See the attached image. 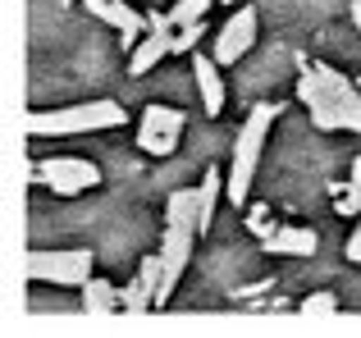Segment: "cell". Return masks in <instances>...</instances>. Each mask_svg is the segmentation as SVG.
Here are the masks:
<instances>
[{
	"mask_svg": "<svg viewBox=\"0 0 361 338\" xmlns=\"http://www.w3.org/2000/svg\"><path fill=\"white\" fill-rule=\"evenodd\" d=\"M298 101L307 106L311 124L325 133H361V87L329 64H307L298 73Z\"/></svg>",
	"mask_w": 361,
	"mask_h": 338,
	"instance_id": "cell-1",
	"label": "cell"
},
{
	"mask_svg": "<svg viewBox=\"0 0 361 338\" xmlns=\"http://www.w3.org/2000/svg\"><path fill=\"white\" fill-rule=\"evenodd\" d=\"M274 119H279V106H256L252 115H247L238 142H233V161L224 169V201H229L233 211H243V206L252 201V178H256V165H261V151L270 146Z\"/></svg>",
	"mask_w": 361,
	"mask_h": 338,
	"instance_id": "cell-3",
	"label": "cell"
},
{
	"mask_svg": "<svg viewBox=\"0 0 361 338\" xmlns=\"http://www.w3.org/2000/svg\"><path fill=\"white\" fill-rule=\"evenodd\" d=\"M261 247H265V256H311L320 247V238L307 224H274L261 238Z\"/></svg>",
	"mask_w": 361,
	"mask_h": 338,
	"instance_id": "cell-12",
	"label": "cell"
},
{
	"mask_svg": "<svg viewBox=\"0 0 361 338\" xmlns=\"http://www.w3.org/2000/svg\"><path fill=\"white\" fill-rule=\"evenodd\" d=\"M197 42H202V23H192V27H178V32H174V55H188V51H197Z\"/></svg>",
	"mask_w": 361,
	"mask_h": 338,
	"instance_id": "cell-18",
	"label": "cell"
},
{
	"mask_svg": "<svg viewBox=\"0 0 361 338\" xmlns=\"http://www.w3.org/2000/svg\"><path fill=\"white\" fill-rule=\"evenodd\" d=\"M215 0H174L169 5V23L174 27H192V23H206V14H211Z\"/></svg>",
	"mask_w": 361,
	"mask_h": 338,
	"instance_id": "cell-15",
	"label": "cell"
},
{
	"mask_svg": "<svg viewBox=\"0 0 361 338\" xmlns=\"http://www.w3.org/2000/svg\"><path fill=\"white\" fill-rule=\"evenodd\" d=\"M334 211L343 215V220H357V215H361V187H353V183H343V192H338Z\"/></svg>",
	"mask_w": 361,
	"mask_h": 338,
	"instance_id": "cell-17",
	"label": "cell"
},
{
	"mask_svg": "<svg viewBox=\"0 0 361 338\" xmlns=\"http://www.w3.org/2000/svg\"><path fill=\"white\" fill-rule=\"evenodd\" d=\"M220 69L224 64L215 60V55H202L197 51L192 55V78H197V96H202V110L206 115H224V101H229V87H224V78H220Z\"/></svg>",
	"mask_w": 361,
	"mask_h": 338,
	"instance_id": "cell-9",
	"label": "cell"
},
{
	"mask_svg": "<svg viewBox=\"0 0 361 338\" xmlns=\"http://www.w3.org/2000/svg\"><path fill=\"white\" fill-rule=\"evenodd\" d=\"M128 119L119 101H82V106L60 110H32L27 115V137H73V133H106Z\"/></svg>",
	"mask_w": 361,
	"mask_h": 338,
	"instance_id": "cell-4",
	"label": "cell"
},
{
	"mask_svg": "<svg viewBox=\"0 0 361 338\" xmlns=\"http://www.w3.org/2000/svg\"><path fill=\"white\" fill-rule=\"evenodd\" d=\"M178 137H183V110H174V106H147L142 110V119H137V146L147 156H174L178 151Z\"/></svg>",
	"mask_w": 361,
	"mask_h": 338,
	"instance_id": "cell-7",
	"label": "cell"
},
{
	"mask_svg": "<svg viewBox=\"0 0 361 338\" xmlns=\"http://www.w3.org/2000/svg\"><path fill=\"white\" fill-rule=\"evenodd\" d=\"M119 288L110 284V279H97L92 275L87 284H82V311L87 315H110V311H119Z\"/></svg>",
	"mask_w": 361,
	"mask_h": 338,
	"instance_id": "cell-14",
	"label": "cell"
},
{
	"mask_svg": "<svg viewBox=\"0 0 361 338\" xmlns=\"http://www.w3.org/2000/svg\"><path fill=\"white\" fill-rule=\"evenodd\" d=\"M343 256H348V261H357V265H361V215H357V229H353V238H348Z\"/></svg>",
	"mask_w": 361,
	"mask_h": 338,
	"instance_id": "cell-20",
	"label": "cell"
},
{
	"mask_svg": "<svg viewBox=\"0 0 361 338\" xmlns=\"http://www.w3.org/2000/svg\"><path fill=\"white\" fill-rule=\"evenodd\" d=\"M348 183H353V187H361V156L353 161V169H348Z\"/></svg>",
	"mask_w": 361,
	"mask_h": 338,
	"instance_id": "cell-21",
	"label": "cell"
},
{
	"mask_svg": "<svg viewBox=\"0 0 361 338\" xmlns=\"http://www.w3.org/2000/svg\"><path fill=\"white\" fill-rule=\"evenodd\" d=\"M32 178L42 187H51L55 196H78V192L101 187V169L92 161H82V156H51V161H37Z\"/></svg>",
	"mask_w": 361,
	"mask_h": 338,
	"instance_id": "cell-6",
	"label": "cell"
},
{
	"mask_svg": "<svg viewBox=\"0 0 361 338\" xmlns=\"http://www.w3.org/2000/svg\"><path fill=\"white\" fill-rule=\"evenodd\" d=\"M224 196V169H206L202 183H197V229H202V238L211 233L215 224V206H220Z\"/></svg>",
	"mask_w": 361,
	"mask_h": 338,
	"instance_id": "cell-13",
	"label": "cell"
},
{
	"mask_svg": "<svg viewBox=\"0 0 361 338\" xmlns=\"http://www.w3.org/2000/svg\"><path fill=\"white\" fill-rule=\"evenodd\" d=\"M256 32H261V18H256V9L252 5H238L229 18H224V27L215 32V60L229 69V64H238L247 51L256 46Z\"/></svg>",
	"mask_w": 361,
	"mask_h": 338,
	"instance_id": "cell-8",
	"label": "cell"
},
{
	"mask_svg": "<svg viewBox=\"0 0 361 338\" xmlns=\"http://www.w3.org/2000/svg\"><path fill=\"white\" fill-rule=\"evenodd\" d=\"M87 5V14H97L101 23H110L115 32L123 37V46H137L142 42V27H147V18L137 14V9L128 5V0H82Z\"/></svg>",
	"mask_w": 361,
	"mask_h": 338,
	"instance_id": "cell-10",
	"label": "cell"
},
{
	"mask_svg": "<svg viewBox=\"0 0 361 338\" xmlns=\"http://www.w3.org/2000/svg\"><path fill=\"white\" fill-rule=\"evenodd\" d=\"M27 279H32V284L82 288L92 279V251H82V247H69V251H27Z\"/></svg>",
	"mask_w": 361,
	"mask_h": 338,
	"instance_id": "cell-5",
	"label": "cell"
},
{
	"mask_svg": "<svg viewBox=\"0 0 361 338\" xmlns=\"http://www.w3.org/2000/svg\"><path fill=\"white\" fill-rule=\"evenodd\" d=\"M353 27L361 32V0H353Z\"/></svg>",
	"mask_w": 361,
	"mask_h": 338,
	"instance_id": "cell-22",
	"label": "cell"
},
{
	"mask_svg": "<svg viewBox=\"0 0 361 338\" xmlns=\"http://www.w3.org/2000/svg\"><path fill=\"white\" fill-rule=\"evenodd\" d=\"M160 275H165V261H160V251H156V256H142V270H137V279H133V284L119 293L123 311H133V315H137V311H151V306H156Z\"/></svg>",
	"mask_w": 361,
	"mask_h": 338,
	"instance_id": "cell-11",
	"label": "cell"
},
{
	"mask_svg": "<svg viewBox=\"0 0 361 338\" xmlns=\"http://www.w3.org/2000/svg\"><path fill=\"white\" fill-rule=\"evenodd\" d=\"M247 224H252L256 238H265V233L274 229V224H270V211H265V206H252V220H247Z\"/></svg>",
	"mask_w": 361,
	"mask_h": 338,
	"instance_id": "cell-19",
	"label": "cell"
},
{
	"mask_svg": "<svg viewBox=\"0 0 361 338\" xmlns=\"http://www.w3.org/2000/svg\"><path fill=\"white\" fill-rule=\"evenodd\" d=\"M197 238H202V229H197V187L169 192V201H165V238H160L165 275H160V288H156V306H165L169 297H174L178 279H183L188 261H192V242Z\"/></svg>",
	"mask_w": 361,
	"mask_h": 338,
	"instance_id": "cell-2",
	"label": "cell"
},
{
	"mask_svg": "<svg viewBox=\"0 0 361 338\" xmlns=\"http://www.w3.org/2000/svg\"><path fill=\"white\" fill-rule=\"evenodd\" d=\"M338 311V297L334 293H311L302 297V315H334Z\"/></svg>",
	"mask_w": 361,
	"mask_h": 338,
	"instance_id": "cell-16",
	"label": "cell"
}]
</instances>
